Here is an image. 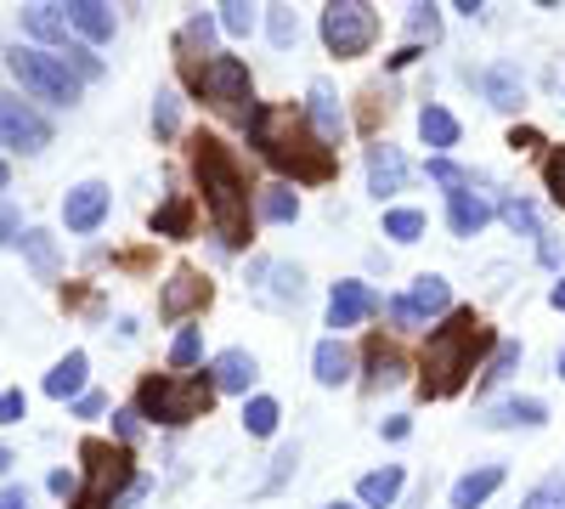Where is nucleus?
Listing matches in <instances>:
<instances>
[{"instance_id":"nucleus-40","label":"nucleus","mask_w":565,"mask_h":509,"mask_svg":"<svg viewBox=\"0 0 565 509\" xmlns=\"http://www.w3.org/2000/svg\"><path fill=\"white\" fill-rule=\"evenodd\" d=\"M29 413V396L23 391H0V425H18Z\"/></svg>"},{"instance_id":"nucleus-51","label":"nucleus","mask_w":565,"mask_h":509,"mask_svg":"<svg viewBox=\"0 0 565 509\" xmlns=\"http://www.w3.org/2000/svg\"><path fill=\"white\" fill-rule=\"evenodd\" d=\"M548 306H554V311H565V277H559L554 289H548Z\"/></svg>"},{"instance_id":"nucleus-35","label":"nucleus","mask_w":565,"mask_h":509,"mask_svg":"<svg viewBox=\"0 0 565 509\" xmlns=\"http://www.w3.org/2000/svg\"><path fill=\"white\" fill-rule=\"evenodd\" d=\"M266 12H271V40H277V45H295V40H300L295 7H266Z\"/></svg>"},{"instance_id":"nucleus-30","label":"nucleus","mask_w":565,"mask_h":509,"mask_svg":"<svg viewBox=\"0 0 565 509\" xmlns=\"http://www.w3.org/2000/svg\"><path fill=\"white\" fill-rule=\"evenodd\" d=\"M521 509H565V476L537 481V487L526 492V503H521Z\"/></svg>"},{"instance_id":"nucleus-6","label":"nucleus","mask_w":565,"mask_h":509,"mask_svg":"<svg viewBox=\"0 0 565 509\" xmlns=\"http://www.w3.org/2000/svg\"><path fill=\"white\" fill-rule=\"evenodd\" d=\"M193 91H199L204 103H215V108H226V114H244V119H249V108H255L249 63H244V57H226V52H215V57H204V63L193 68Z\"/></svg>"},{"instance_id":"nucleus-26","label":"nucleus","mask_w":565,"mask_h":509,"mask_svg":"<svg viewBox=\"0 0 565 509\" xmlns=\"http://www.w3.org/2000/svg\"><path fill=\"white\" fill-rule=\"evenodd\" d=\"M153 233H164V238H186V233H193V204H186V199L159 204V210H153Z\"/></svg>"},{"instance_id":"nucleus-21","label":"nucleus","mask_w":565,"mask_h":509,"mask_svg":"<svg viewBox=\"0 0 565 509\" xmlns=\"http://www.w3.org/2000/svg\"><path fill=\"white\" fill-rule=\"evenodd\" d=\"M503 487V470L498 465H481V470H469L458 487H452V509H481L492 492Z\"/></svg>"},{"instance_id":"nucleus-13","label":"nucleus","mask_w":565,"mask_h":509,"mask_svg":"<svg viewBox=\"0 0 565 509\" xmlns=\"http://www.w3.org/2000/svg\"><path fill=\"white\" fill-rule=\"evenodd\" d=\"M402 181H407V159H402V148H367V193H402Z\"/></svg>"},{"instance_id":"nucleus-9","label":"nucleus","mask_w":565,"mask_h":509,"mask_svg":"<svg viewBox=\"0 0 565 509\" xmlns=\"http://www.w3.org/2000/svg\"><path fill=\"white\" fill-rule=\"evenodd\" d=\"M447 306H452L447 277L424 272V277H413V289H407V295H396V300H391V317L402 322V329H424V322H430V317H441Z\"/></svg>"},{"instance_id":"nucleus-19","label":"nucleus","mask_w":565,"mask_h":509,"mask_svg":"<svg viewBox=\"0 0 565 509\" xmlns=\"http://www.w3.org/2000/svg\"><path fill=\"white\" fill-rule=\"evenodd\" d=\"M68 12V29L85 34V40H114V7H103V0H74Z\"/></svg>"},{"instance_id":"nucleus-29","label":"nucleus","mask_w":565,"mask_h":509,"mask_svg":"<svg viewBox=\"0 0 565 509\" xmlns=\"http://www.w3.org/2000/svg\"><path fill=\"white\" fill-rule=\"evenodd\" d=\"M260 215H266V221H295V215H300V199H295V188H266V199H260Z\"/></svg>"},{"instance_id":"nucleus-27","label":"nucleus","mask_w":565,"mask_h":509,"mask_svg":"<svg viewBox=\"0 0 565 509\" xmlns=\"http://www.w3.org/2000/svg\"><path fill=\"white\" fill-rule=\"evenodd\" d=\"M277 420H282V413H277L271 396H249V402H244V431H249V436H271Z\"/></svg>"},{"instance_id":"nucleus-37","label":"nucleus","mask_w":565,"mask_h":509,"mask_svg":"<svg viewBox=\"0 0 565 509\" xmlns=\"http://www.w3.org/2000/svg\"><path fill=\"white\" fill-rule=\"evenodd\" d=\"M503 221L514 226V233H532V238H543V233H537V215H532V204H521V199H509V204H503Z\"/></svg>"},{"instance_id":"nucleus-42","label":"nucleus","mask_w":565,"mask_h":509,"mask_svg":"<svg viewBox=\"0 0 565 509\" xmlns=\"http://www.w3.org/2000/svg\"><path fill=\"white\" fill-rule=\"evenodd\" d=\"M114 431H119L125 442H136V436H141V413H136V407H119V413H114Z\"/></svg>"},{"instance_id":"nucleus-2","label":"nucleus","mask_w":565,"mask_h":509,"mask_svg":"<svg viewBox=\"0 0 565 509\" xmlns=\"http://www.w3.org/2000/svg\"><path fill=\"white\" fill-rule=\"evenodd\" d=\"M492 329L476 317V311H447L441 329H430V340H424V380L418 391L424 396H458L469 380H476L481 357L492 351Z\"/></svg>"},{"instance_id":"nucleus-24","label":"nucleus","mask_w":565,"mask_h":509,"mask_svg":"<svg viewBox=\"0 0 565 509\" xmlns=\"http://www.w3.org/2000/svg\"><path fill=\"white\" fill-rule=\"evenodd\" d=\"M418 136H424L430 148H452V142H458V119H452L447 108H436V103H430V108L418 114Z\"/></svg>"},{"instance_id":"nucleus-55","label":"nucleus","mask_w":565,"mask_h":509,"mask_svg":"<svg viewBox=\"0 0 565 509\" xmlns=\"http://www.w3.org/2000/svg\"><path fill=\"white\" fill-rule=\"evenodd\" d=\"M559 380H565V357H559Z\"/></svg>"},{"instance_id":"nucleus-14","label":"nucleus","mask_w":565,"mask_h":509,"mask_svg":"<svg viewBox=\"0 0 565 509\" xmlns=\"http://www.w3.org/2000/svg\"><path fill=\"white\" fill-rule=\"evenodd\" d=\"M193 306H210V284L193 272V266H181L175 277H170V289H164V300H159V311L164 317H186Z\"/></svg>"},{"instance_id":"nucleus-3","label":"nucleus","mask_w":565,"mask_h":509,"mask_svg":"<svg viewBox=\"0 0 565 509\" xmlns=\"http://www.w3.org/2000/svg\"><path fill=\"white\" fill-rule=\"evenodd\" d=\"M193 176L204 188L210 221L226 250H244L249 244V188H244V170L232 165V153L215 142V136H193Z\"/></svg>"},{"instance_id":"nucleus-11","label":"nucleus","mask_w":565,"mask_h":509,"mask_svg":"<svg viewBox=\"0 0 565 509\" xmlns=\"http://www.w3.org/2000/svg\"><path fill=\"white\" fill-rule=\"evenodd\" d=\"M108 215V188L103 181H79V188L63 199V226L68 233H97Z\"/></svg>"},{"instance_id":"nucleus-18","label":"nucleus","mask_w":565,"mask_h":509,"mask_svg":"<svg viewBox=\"0 0 565 509\" xmlns=\"http://www.w3.org/2000/svg\"><path fill=\"white\" fill-rule=\"evenodd\" d=\"M447 221H452V233L458 238H476L481 226L492 221V210H487V199H476V193H447Z\"/></svg>"},{"instance_id":"nucleus-25","label":"nucleus","mask_w":565,"mask_h":509,"mask_svg":"<svg viewBox=\"0 0 565 509\" xmlns=\"http://www.w3.org/2000/svg\"><path fill=\"white\" fill-rule=\"evenodd\" d=\"M543 420H548V407L537 396H514L492 407V425H543Z\"/></svg>"},{"instance_id":"nucleus-15","label":"nucleus","mask_w":565,"mask_h":509,"mask_svg":"<svg viewBox=\"0 0 565 509\" xmlns=\"http://www.w3.org/2000/svg\"><path fill=\"white\" fill-rule=\"evenodd\" d=\"M210 374H215V391H249L255 374H260V362H255L244 346H232V351H221V357L210 362Z\"/></svg>"},{"instance_id":"nucleus-39","label":"nucleus","mask_w":565,"mask_h":509,"mask_svg":"<svg viewBox=\"0 0 565 509\" xmlns=\"http://www.w3.org/2000/svg\"><path fill=\"white\" fill-rule=\"evenodd\" d=\"M514 362H521V346H514V340H503V346L492 351V368H487V374H481V380H503V374H509V368H514Z\"/></svg>"},{"instance_id":"nucleus-36","label":"nucleus","mask_w":565,"mask_h":509,"mask_svg":"<svg viewBox=\"0 0 565 509\" xmlns=\"http://www.w3.org/2000/svg\"><path fill=\"white\" fill-rule=\"evenodd\" d=\"M18 244L29 250V261H34L40 272H52V266H57V250H52V238H45V233H23Z\"/></svg>"},{"instance_id":"nucleus-54","label":"nucleus","mask_w":565,"mask_h":509,"mask_svg":"<svg viewBox=\"0 0 565 509\" xmlns=\"http://www.w3.org/2000/svg\"><path fill=\"white\" fill-rule=\"evenodd\" d=\"M322 509H356V503H322Z\"/></svg>"},{"instance_id":"nucleus-50","label":"nucleus","mask_w":565,"mask_h":509,"mask_svg":"<svg viewBox=\"0 0 565 509\" xmlns=\"http://www.w3.org/2000/svg\"><path fill=\"white\" fill-rule=\"evenodd\" d=\"M12 233H18V215H0V244H12Z\"/></svg>"},{"instance_id":"nucleus-33","label":"nucleus","mask_w":565,"mask_h":509,"mask_svg":"<svg viewBox=\"0 0 565 509\" xmlns=\"http://www.w3.org/2000/svg\"><path fill=\"white\" fill-rule=\"evenodd\" d=\"M543 181H548V199L565 210V148H548V159H543Z\"/></svg>"},{"instance_id":"nucleus-20","label":"nucleus","mask_w":565,"mask_h":509,"mask_svg":"<svg viewBox=\"0 0 565 509\" xmlns=\"http://www.w3.org/2000/svg\"><path fill=\"white\" fill-rule=\"evenodd\" d=\"M85 374H90V357L85 351H68L52 374H45V396H85Z\"/></svg>"},{"instance_id":"nucleus-47","label":"nucleus","mask_w":565,"mask_h":509,"mask_svg":"<svg viewBox=\"0 0 565 509\" xmlns=\"http://www.w3.org/2000/svg\"><path fill=\"white\" fill-rule=\"evenodd\" d=\"M0 509H29V487H7L0 492Z\"/></svg>"},{"instance_id":"nucleus-34","label":"nucleus","mask_w":565,"mask_h":509,"mask_svg":"<svg viewBox=\"0 0 565 509\" xmlns=\"http://www.w3.org/2000/svg\"><path fill=\"white\" fill-rule=\"evenodd\" d=\"M215 12H221L226 34H249L255 29V7H244V0H226V7H215Z\"/></svg>"},{"instance_id":"nucleus-45","label":"nucleus","mask_w":565,"mask_h":509,"mask_svg":"<svg viewBox=\"0 0 565 509\" xmlns=\"http://www.w3.org/2000/svg\"><path fill=\"white\" fill-rule=\"evenodd\" d=\"M153 125H159L164 136L175 130V97H159V108H153Z\"/></svg>"},{"instance_id":"nucleus-28","label":"nucleus","mask_w":565,"mask_h":509,"mask_svg":"<svg viewBox=\"0 0 565 509\" xmlns=\"http://www.w3.org/2000/svg\"><path fill=\"white\" fill-rule=\"evenodd\" d=\"M385 238L418 244V238H424V215H418V210H385Z\"/></svg>"},{"instance_id":"nucleus-53","label":"nucleus","mask_w":565,"mask_h":509,"mask_svg":"<svg viewBox=\"0 0 565 509\" xmlns=\"http://www.w3.org/2000/svg\"><path fill=\"white\" fill-rule=\"evenodd\" d=\"M7 176H12V170H7V159H0V188H7Z\"/></svg>"},{"instance_id":"nucleus-22","label":"nucleus","mask_w":565,"mask_h":509,"mask_svg":"<svg viewBox=\"0 0 565 509\" xmlns=\"http://www.w3.org/2000/svg\"><path fill=\"white\" fill-rule=\"evenodd\" d=\"M23 29L34 40H57L63 52H68V12L63 7H23Z\"/></svg>"},{"instance_id":"nucleus-38","label":"nucleus","mask_w":565,"mask_h":509,"mask_svg":"<svg viewBox=\"0 0 565 509\" xmlns=\"http://www.w3.org/2000/svg\"><path fill=\"white\" fill-rule=\"evenodd\" d=\"M63 63H68L79 79H97V74H103V63L90 57V45H68V52H63Z\"/></svg>"},{"instance_id":"nucleus-16","label":"nucleus","mask_w":565,"mask_h":509,"mask_svg":"<svg viewBox=\"0 0 565 509\" xmlns=\"http://www.w3.org/2000/svg\"><path fill=\"white\" fill-rule=\"evenodd\" d=\"M402 487H407V470L402 465H385V470H373V476L356 481V498H362V509H391L402 498Z\"/></svg>"},{"instance_id":"nucleus-10","label":"nucleus","mask_w":565,"mask_h":509,"mask_svg":"<svg viewBox=\"0 0 565 509\" xmlns=\"http://www.w3.org/2000/svg\"><path fill=\"white\" fill-rule=\"evenodd\" d=\"M45 142H52V125H45L29 103H18V97H7V91H0V148L40 153Z\"/></svg>"},{"instance_id":"nucleus-31","label":"nucleus","mask_w":565,"mask_h":509,"mask_svg":"<svg viewBox=\"0 0 565 509\" xmlns=\"http://www.w3.org/2000/svg\"><path fill=\"white\" fill-rule=\"evenodd\" d=\"M199 357H204L199 329H181V335H175V346H170V368H199Z\"/></svg>"},{"instance_id":"nucleus-5","label":"nucleus","mask_w":565,"mask_h":509,"mask_svg":"<svg viewBox=\"0 0 565 509\" xmlns=\"http://www.w3.org/2000/svg\"><path fill=\"white\" fill-rule=\"evenodd\" d=\"M7 68L18 74V85L29 91V97H40V103H52V108L79 103V74H74L63 57H52V52H34V45H12V52H7Z\"/></svg>"},{"instance_id":"nucleus-1","label":"nucleus","mask_w":565,"mask_h":509,"mask_svg":"<svg viewBox=\"0 0 565 509\" xmlns=\"http://www.w3.org/2000/svg\"><path fill=\"white\" fill-rule=\"evenodd\" d=\"M249 142L266 153L271 170L295 176V181H328V176H334V153H328V142L306 125V114H295V108L255 103L249 108Z\"/></svg>"},{"instance_id":"nucleus-8","label":"nucleus","mask_w":565,"mask_h":509,"mask_svg":"<svg viewBox=\"0 0 565 509\" xmlns=\"http://www.w3.org/2000/svg\"><path fill=\"white\" fill-rule=\"evenodd\" d=\"M373 34H380V12L367 7V0H334V7H322V45L334 57H362Z\"/></svg>"},{"instance_id":"nucleus-32","label":"nucleus","mask_w":565,"mask_h":509,"mask_svg":"<svg viewBox=\"0 0 565 509\" xmlns=\"http://www.w3.org/2000/svg\"><path fill=\"white\" fill-rule=\"evenodd\" d=\"M487 85H492V103H498V108H521V79H514L509 68H492Z\"/></svg>"},{"instance_id":"nucleus-23","label":"nucleus","mask_w":565,"mask_h":509,"mask_svg":"<svg viewBox=\"0 0 565 509\" xmlns=\"http://www.w3.org/2000/svg\"><path fill=\"white\" fill-rule=\"evenodd\" d=\"M311 125H317V136L328 148L345 136V119H340V108H334V97H328V85H311Z\"/></svg>"},{"instance_id":"nucleus-17","label":"nucleus","mask_w":565,"mask_h":509,"mask_svg":"<svg viewBox=\"0 0 565 509\" xmlns=\"http://www.w3.org/2000/svg\"><path fill=\"white\" fill-rule=\"evenodd\" d=\"M311 368H317V385H345L356 374V357H351L345 340H322L317 357H311Z\"/></svg>"},{"instance_id":"nucleus-41","label":"nucleus","mask_w":565,"mask_h":509,"mask_svg":"<svg viewBox=\"0 0 565 509\" xmlns=\"http://www.w3.org/2000/svg\"><path fill=\"white\" fill-rule=\"evenodd\" d=\"M373 368H380V380H385V385L402 380V357H396L391 346H373Z\"/></svg>"},{"instance_id":"nucleus-49","label":"nucleus","mask_w":565,"mask_h":509,"mask_svg":"<svg viewBox=\"0 0 565 509\" xmlns=\"http://www.w3.org/2000/svg\"><path fill=\"white\" fill-rule=\"evenodd\" d=\"M407 431H413V425H407V420H385V436H391V442H402V436H407Z\"/></svg>"},{"instance_id":"nucleus-48","label":"nucleus","mask_w":565,"mask_h":509,"mask_svg":"<svg viewBox=\"0 0 565 509\" xmlns=\"http://www.w3.org/2000/svg\"><path fill=\"white\" fill-rule=\"evenodd\" d=\"M45 487H52L57 498H68V492H74V476H68V470H52V481H45Z\"/></svg>"},{"instance_id":"nucleus-44","label":"nucleus","mask_w":565,"mask_h":509,"mask_svg":"<svg viewBox=\"0 0 565 509\" xmlns=\"http://www.w3.org/2000/svg\"><path fill=\"white\" fill-rule=\"evenodd\" d=\"M413 34H430L436 40V7H413Z\"/></svg>"},{"instance_id":"nucleus-52","label":"nucleus","mask_w":565,"mask_h":509,"mask_svg":"<svg viewBox=\"0 0 565 509\" xmlns=\"http://www.w3.org/2000/svg\"><path fill=\"white\" fill-rule=\"evenodd\" d=\"M7 470H12V453H7V447H0V476H7Z\"/></svg>"},{"instance_id":"nucleus-4","label":"nucleus","mask_w":565,"mask_h":509,"mask_svg":"<svg viewBox=\"0 0 565 509\" xmlns=\"http://www.w3.org/2000/svg\"><path fill=\"white\" fill-rule=\"evenodd\" d=\"M210 402H215V374H186V380L148 374L136 391V413L141 420H159V425H193L210 413Z\"/></svg>"},{"instance_id":"nucleus-7","label":"nucleus","mask_w":565,"mask_h":509,"mask_svg":"<svg viewBox=\"0 0 565 509\" xmlns=\"http://www.w3.org/2000/svg\"><path fill=\"white\" fill-rule=\"evenodd\" d=\"M79 458L90 465V481H85V492H79L68 509H114L119 487H125V492L136 487V481H130V453H125V447H114V442H85Z\"/></svg>"},{"instance_id":"nucleus-43","label":"nucleus","mask_w":565,"mask_h":509,"mask_svg":"<svg viewBox=\"0 0 565 509\" xmlns=\"http://www.w3.org/2000/svg\"><path fill=\"white\" fill-rule=\"evenodd\" d=\"M430 176L441 181V188H452V193H463V176H458V165H447V159H436V165H430Z\"/></svg>"},{"instance_id":"nucleus-12","label":"nucleus","mask_w":565,"mask_h":509,"mask_svg":"<svg viewBox=\"0 0 565 509\" xmlns=\"http://www.w3.org/2000/svg\"><path fill=\"white\" fill-rule=\"evenodd\" d=\"M373 306H380V295L367 284H356V277H345V284H334V295H328V329H356L362 317H373Z\"/></svg>"},{"instance_id":"nucleus-46","label":"nucleus","mask_w":565,"mask_h":509,"mask_svg":"<svg viewBox=\"0 0 565 509\" xmlns=\"http://www.w3.org/2000/svg\"><path fill=\"white\" fill-rule=\"evenodd\" d=\"M103 407H108V402H103L97 391H85V396H79V420H97V413H103Z\"/></svg>"}]
</instances>
